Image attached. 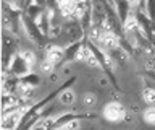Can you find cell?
<instances>
[{
    "label": "cell",
    "instance_id": "cell-1",
    "mask_svg": "<svg viewBox=\"0 0 155 130\" xmlns=\"http://www.w3.org/2000/svg\"><path fill=\"white\" fill-rule=\"evenodd\" d=\"M102 115L107 122L111 124H118L123 122L126 119V107L118 101H110L104 106V111H102Z\"/></svg>",
    "mask_w": 155,
    "mask_h": 130
},
{
    "label": "cell",
    "instance_id": "cell-2",
    "mask_svg": "<svg viewBox=\"0 0 155 130\" xmlns=\"http://www.w3.org/2000/svg\"><path fill=\"white\" fill-rule=\"evenodd\" d=\"M65 59H66V51L63 49V47H60V46L47 47L45 55H44V60H47L48 64H52L53 67L58 65V64H61Z\"/></svg>",
    "mask_w": 155,
    "mask_h": 130
},
{
    "label": "cell",
    "instance_id": "cell-3",
    "mask_svg": "<svg viewBox=\"0 0 155 130\" xmlns=\"http://www.w3.org/2000/svg\"><path fill=\"white\" fill-rule=\"evenodd\" d=\"M58 101H60V104H63V106H73L76 101V93L73 90H65L58 94Z\"/></svg>",
    "mask_w": 155,
    "mask_h": 130
},
{
    "label": "cell",
    "instance_id": "cell-4",
    "mask_svg": "<svg viewBox=\"0 0 155 130\" xmlns=\"http://www.w3.org/2000/svg\"><path fill=\"white\" fill-rule=\"evenodd\" d=\"M18 57L29 67V69H32V67L36 65V62H37V57H36V54H34L32 51H23V52L18 54Z\"/></svg>",
    "mask_w": 155,
    "mask_h": 130
},
{
    "label": "cell",
    "instance_id": "cell-5",
    "mask_svg": "<svg viewBox=\"0 0 155 130\" xmlns=\"http://www.w3.org/2000/svg\"><path fill=\"white\" fill-rule=\"evenodd\" d=\"M142 120L147 125H155V106H147L142 112Z\"/></svg>",
    "mask_w": 155,
    "mask_h": 130
},
{
    "label": "cell",
    "instance_id": "cell-6",
    "mask_svg": "<svg viewBox=\"0 0 155 130\" xmlns=\"http://www.w3.org/2000/svg\"><path fill=\"white\" fill-rule=\"evenodd\" d=\"M142 101L147 106H155V88H145L142 91Z\"/></svg>",
    "mask_w": 155,
    "mask_h": 130
},
{
    "label": "cell",
    "instance_id": "cell-7",
    "mask_svg": "<svg viewBox=\"0 0 155 130\" xmlns=\"http://www.w3.org/2000/svg\"><path fill=\"white\" fill-rule=\"evenodd\" d=\"M97 103V96L94 93H86V94H82V98H81V104H82V107H94Z\"/></svg>",
    "mask_w": 155,
    "mask_h": 130
}]
</instances>
